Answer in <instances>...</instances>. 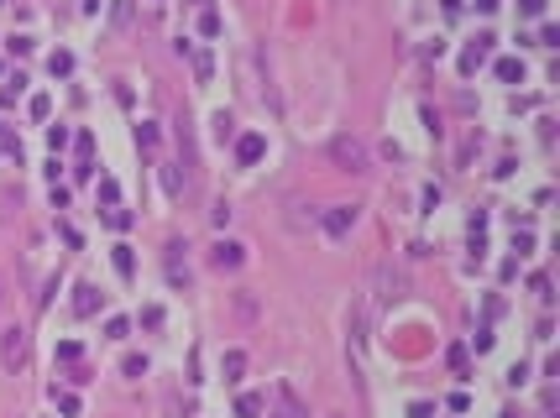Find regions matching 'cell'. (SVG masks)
Instances as JSON below:
<instances>
[{
  "mask_svg": "<svg viewBox=\"0 0 560 418\" xmlns=\"http://www.w3.org/2000/svg\"><path fill=\"white\" fill-rule=\"evenodd\" d=\"M105 335H111V340H126L131 324H126V319H111V324H105Z\"/></svg>",
  "mask_w": 560,
  "mask_h": 418,
  "instance_id": "ffe728a7",
  "label": "cell"
},
{
  "mask_svg": "<svg viewBox=\"0 0 560 418\" xmlns=\"http://www.w3.org/2000/svg\"><path fill=\"white\" fill-rule=\"evenodd\" d=\"M230 314L236 324H257V293H230Z\"/></svg>",
  "mask_w": 560,
  "mask_h": 418,
  "instance_id": "ba28073f",
  "label": "cell"
},
{
  "mask_svg": "<svg viewBox=\"0 0 560 418\" xmlns=\"http://www.w3.org/2000/svg\"><path fill=\"white\" fill-rule=\"evenodd\" d=\"M236 413H241V418H262V413H267V398H257V392H241V398H236Z\"/></svg>",
  "mask_w": 560,
  "mask_h": 418,
  "instance_id": "8fae6325",
  "label": "cell"
},
{
  "mask_svg": "<svg viewBox=\"0 0 560 418\" xmlns=\"http://www.w3.org/2000/svg\"><path fill=\"white\" fill-rule=\"evenodd\" d=\"M111 16H115V27H131V0H115Z\"/></svg>",
  "mask_w": 560,
  "mask_h": 418,
  "instance_id": "d6986e66",
  "label": "cell"
},
{
  "mask_svg": "<svg viewBox=\"0 0 560 418\" xmlns=\"http://www.w3.org/2000/svg\"><path fill=\"white\" fill-rule=\"evenodd\" d=\"M220 377H225V382H241V377H246V350H225Z\"/></svg>",
  "mask_w": 560,
  "mask_h": 418,
  "instance_id": "30bf717a",
  "label": "cell"
},
{
  "mask_svg": "<svg viewBox=\"0 0 560 418\" xmlns=\"http://www.w3.org/2000/svg\"><path fill=\"white\" fill-rule=\"evenodd\" d=\"M69 69H74L69 52H52V58H48V73H52V79H58V73H69Z\"/></svg>",
  "mask_w": 560,
  "mask_h": 418,
  "instance_id": "2e32d148",
  "label": "cell"
},
{
  "mask_svg": "<svg viewBox=\"0 0 560 418\" xmlns=\"http://www.w3.org/2000/svg\"><path fill=\"white\" fill-rule=\"evenodd\" d=\"M0 303H6V272H0Z\"/></svg>",
  "mask_w": 560,
  "mask_h": 418,
  "instance_id": "d4e9b609",
  "label": "cell"
},
{
  "mask_svg": "<svg viewBox=\"0 0 560 418\" xmlns=\"http://www.w3.org/2000/svg\"><path fill=\"white\" fill-rule=\"evenodd\" d=\"M52 398H58L63 413H79V398H74V392H52Z\"/></svg>",
  "mask_w": 560,
  "mask_h": 418,
  "instance_id": "603a6c76",
  "label": "cell"
},
{
  "mask_svg": "<svg viewBox=\"0 0 560 418\" xmlns=\"http://www.w3.org/2000/svg\"><path fill=\"white\" fill-rule=\"evenodd\" d=\"M200 31H204V37H215V31H220V16H215V10H204V16H200Z\"/></svg>",
  "mask_w": 560,
  "mask_h": 418,
  "instance_id": "e0dca14e",
  "label": "cell"
},
{
  "mask_svg": "<svg viewBox=\"0 0 560 418\" xmlns=\"http://www.w3.org/2000/svg\"><path fill=\"white\" fill-rule=\"evenodd\" d=\"M115 272H120V278H131V272H136V257H131V246H115Z\"/></svg>",
  "mask_w": 560,
  "mask_h": 418,
  "instance_id": "5bb4252c",
  "label": "cell"
},
{
  "mask_svg": "<svg viewBox=\"0 0 560 418\" xmlns=\"http://www.w3.org/2000/svg\"><path fill=\"white\" fill-rule=\"evenodd\" d=\"M503 418H519V413H503Z\"/></svg>",
  "mask_w": 560,
  "mask_h": 418,
  "instance_id": "484cf974",
  "label": "cell"
},
{
  "mask_svg": "<svg viewBox=\"0 0 560 418\" xmlns=\"http://www.w3.org/2000/svg\"><path fill=\"white\" fill-rule=\"evenodd\" d=\"M94 309H100V293H94L90 282H79V288H74V314H84V319H90Z\"/></svg>",
  "mask_w": 560,
  "mask_h": 418,
  "instance_id": "9c48e42d",
  "label": "cell"
},
{
  "mask_svg": "<svg viewBox=\"0 0 560 418\" xmlns=\"http://www.w3.org/2000/svg\"><path fill=\"white\" fill-rule=\"evenodd\" d=\"M519 10L524 16H545V0H519Z\"/></svg>",
  "mask_w": 560,
  "mask_h": 418,
  "instance_id": "cb8c5ba5",
  "label": "cell"
},
{
  "mask_svg": "<svg viewBox=\"0 0 560 418\" xmlns=\"http://www.w3.org/2000/svg\"><path fill=\"white\" fill-rule=\"evenodd\" d=\"M100 199H105V204H111V209H115V199H120V189H115V178H105V183H100Z\"/></svg>",
  "mask_w": 560,
  "mask_h": 418,
  "instance_id": "44dd1931",
  "label": "cell"
},
{
  "mask_svg": "<svg viewBox=\"0 0 560 418\" xmlns=\"http://www.w3.org/2000/svg\"><path fill=\"white\" fill-rule=\"evenodd\" d=\"M120 371H126V377H141V371H147V361H141V356H126V361H120Z\"/></svg>",
  "mask_w": 560,
  "mask_h": 418,
  "instance_id": "ac0fdd59",
  "label": "cell"
},
{
  "mask_svg": "<svg viewBox=\"0 0 560 418\" xmlns=\"http://www.w3.org/2000/svg\"><path fill=\"white\" fill-rule=\"evenodd\" d=\"M492 42H498V37H492V31H482V37H477V42H471V48H466V52H461V73H477V69H482V63H487V58H492Z\"/></svg>",
  "mask_w": 560,
  "mask_h": 418,
  "instance_id": "8992f818",
  "label": "cell"
},
{
  "mask_svg": "<svg viewBox=\"0 0 560 418\" xmlns=\"http://www.w3.org/2000/svg\"><path fill=\"white\" fill-rule=\"evenodd\" d=\"M262 152H267V136H257V131H246V136L236 141V162H262Z\"/></svg>",
  "mask_w": 560,
  "mask_h": 418,
  "instance_id": "52a82bcc",
  "label": "cell"
},
{
  "mask_svg": "<svg viewBox=\"0 0 560 418\" xmlns=\"http://www.w3.org/2000/svg\"><path fill=\"white\" fill-rule=\"evenodd\" d=\"M210 267L215 272H241L246 267V246H241V240H215L210 246Z\"/></svg>",
  "mask_w": 560,
  "mask_h": 418,
  "instance_id": "277c9868",
  "label": "cell"
},
{
  "mask_svg": "<svg viewBox=\"0 0 560 418\" xmlns=\"http://www.w3.org/2000/svg\"><path fill=\"white\" fill-rule=\"evenodd\" d=\"M356 219H361L356 204H330V209L320 215V225H325V236H330V240H340V236H351V230H356Z\"/></svg>",
  "mask_w": 560,
  "mask_h": 418,
  "instance_id": "3957f363",
  "label": "cell"
},
{
  "mask_svg": "<svg viewBox=\"0 0 560 418\" xmlns=\"http://www.w3.org/2000/svg\"><path fill=\"white\" fill-rule=\"evenodd\" d=\"M267 418H309V408L299 403V392H293V387H278V392H272Z\"/></svg>",
  "mask_w": 560,
  "mask_h": 418,
  "instance_id": "5b68a950",
  "label": "cell"
},
{
  "mask_svg": "<svg viewBox=\"0 0 560 418\" xmlns=\"http://www.w3.org/2000/svg\"><path fill=\"white\" fill-rule=\"evenodd\" d=\"M27 350H31V340H27V329H21V324H6V329H0V366H6V371H21V366H27Z\"/></svg>",
  "mask_w": 560,
  "mask_h": 418,
  "instance_id": "7a4b0ae2",
  "label": "cell"
},
{
  "mask_svg": "<svg viewBox=\"0 0 560 418\" xmlns=\"http://www.w3.org/2000/svg\"><path fill=\"white\" fill-rule=\"evenodd\" d=\"M210 126H215V141H230V136H236V120H230L225 110H220V115L210 120Z\"/></svg>",
  "mask_w": 560,
  "mask_h": 418,
  "instance_id": "4fadbf2b",
  "label": "cell"
},
{
  "mask_svg": "<svg viewBox=\"0 0 560 418\" xmlns=\"http://www.w3.org/2000/svg\"><path fill=\"white\" fill-rule=\"evenodd\" d=\"M498 79L503 84H524V58H498Z\"/></svg>",
  "mask_w": 560,
  "mask_h": 418,
  "instance_id": "7c38bea8",
  "label": "cell"
},
{
  "mask_svg": "<svg viewBox=\"0 0 560 418\" xmlns=\"http://www.w3.org/2000/svg\"><path fill=\"white\" fill-rule=\"evenodd\" d=\"M94 377V371L90 366H79V361H74V371H69V382H74V387H84V382H90Z\"/></svg>",
  "mask_w": 560,
  "mask_h": 418,
  "instance_id": "7402d4cb",
  "label": "cell"
},
{
  "mask_svg": "<svg viewBox=\"0 0 560 418\" xmlns=\"http://www.w3.org/2000/svg\"><path fill=\"white\" fill-rule=\"evenodd\" d=\"M210 73H215V58H210V52H194V79H210Z\"/></svg>",
  "mask_w": 560,
  "mask_h": 418,
  "instance_id": "9a60e30c",
  "label": "cell"
},
{
  "mask_svg": "<svg viewBox=\"0 0 560 418\" xmlns=\"http://www.w3.org/2000/svg\"><path fill=\"white\" fill-rule=\"evenodd\" d=\"M330 162L340 173H367L372 168V152H367V141H356V136H335L330 141Z\"/></svg>",
  "mask_w": 560,
  "mask_h": 418,
  "instance_id": "6da1fadb",
  "label": "cell"
}]
</instances>
